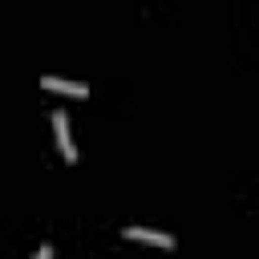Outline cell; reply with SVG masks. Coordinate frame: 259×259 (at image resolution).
<instances>
[{"label": "cell", "instance_id": "cell-1", "mask_svg": "<svg viewBox=\"0 0 259 259\" xmlns=\"http://www.w3.org/2000/svg\"><path fill=\"white\" fill-rule=\"evenodd\" d=\"M53 130H57V150H61V158H65V162H77V146H73L65 109H53Z\"/></svg>", "mask_w": 259, "mask_h": 259}, {"label": "cell", "instance_id": "cell-2", "mask_svg": "<svg viewBox=\"0 0 259 259\" xmlns=\"http://www.w3.org/2000/svg\"><path fill=\"white\" fill-rule=\"evenodd\" d=\"M125 239H138V243H150V247H162V251H174V235H166V231H146V227H125Z\"/></svg>", "mask_w": 259, "mask_h": 259}, {"label": "cell", "instance_id": "cell-3", "mask_svg": "<svg viewBox=\"0 0 259 259\" xmlns=\"http://www.w3.org/2000/svg\"><path fill=\"white\" fill-rule=\"evenodd\" d=\"M40 85H45V89H53V93H69V97H89V85H85V81H69V77H40Z\"/></svg>", "mask_w": 259, "mask_h": 259}, {"label": "cell", "instance_id": "cell-4", "mask_svg": "<svg viewBox=\"0 0 259 259\" xmlns=\"http://www.w3.org/2000/svg\"><path fill=\"white\" fill-rule=\"evenodd\" d=\"M32 259H53V247H49V243H45V247H40V251H36V255H32Z\"/></svg>", "mask_w": 259, "mask_h": 259}]
</instances>
